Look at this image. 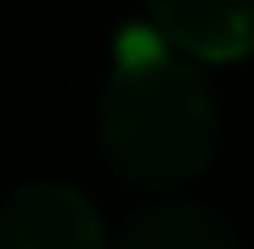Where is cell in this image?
Segmentation results:
<instances>
[{
  "label": "cell",
  "instance_id": "1",
  "mask_svg": "<svg viewBox=\"0 0 254 249\" xmlns=\"http://www.w3.org/2000/svg\"><path fill=\"white\" fill-rule=\"evenodd\" d=\"M220 136V108L203 68L175 57L153 28H125L102 91V153L136 187L192 181Z\"/></svg>",
  "mask_w": 254,
  "mask_h": 249
},
{
  "label": "cell",
  "instance_id": "2",
  "mask_svg": "<svg viewBox=\"0 0 254 249\" xmlns=\"http://www.w3.org/2000/svg\"><path fill=\"white\" fill-rule=\"evenodd\" d=\"M0 249H108V232L79 187L28 181L0 204Z\"/></svg>",
  "mask_w": 254,
  "mask_h": 249
},
{
  "label": "cell",
  "instance_id": "3",
  "mask_svg": "<svg viewBox=\"0 0 254 249\" xmlns=\"http://www.w3.org/2000/svg\"><path fill=\"white\" fill-rule=\"evenodd\" d=\"M147 28L192 63H237L254 51V0H147Z\"/></svg>",
  "mask_w": 254,
  "mask_h": 249
},
{
  "label": "cell",
  "instance_id": "4",
  "mask_svg": "<svg viewBox=\"0 0 254 249\" xmlns=\"http://www.w3.org/2000/svg\"><path fill=\"white\" fill-rule=\"evenodd\" d=\"M108 249H243L232 221L203 204H147L136 210Z\"/></svg>",
  "mask_w": 254,
  "mask_h": 249
}]
</instances>
